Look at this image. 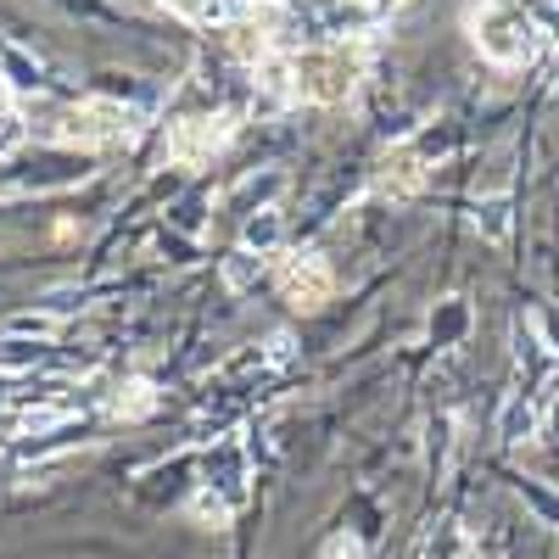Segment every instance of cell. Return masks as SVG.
Wrapping results in <instances>:
<instances>
[{
    "mask_svg": "<svg viewBox=\"0 0 559 559\" xmlns=\"http://www.w3.org/2000/svg\"><path fill=\"white\" fill-rule=\"evenodd\" d=\"M364 79V51L347 39H331V45H313V51L292 57V96L308 102V107H336L347 102Z\"/></svg>",
    "mask_w": 559,
    "mask_h": 559,
    "instance_id": "6da1fadb",
    "label": "cell"
},
{
    "mask_svg": "<svg viewBox=\"0 0 559 559\" xmlns=\"http://www.w3.org/2000/svg\"><path fill=\"white\" fill-rule=\"evenodd\" d=\"M471 39L481 45V57L498 68H521L537 57V23L521 0H487L471 12Z\"/></svg>",
    "mask_w": 559,
    "mask_h": 559,
    "instance_id": "7a4b0ae2",
    "label": "cell"
},
{
    "mask_svg": "<svg viewBox=\"0 0 559 559\" xmlns=\"http://www.w3.org/2000/svg\"><path fill=\"white\" fill-rule=\"evenodd\" d=\"M123 134H129V112L118 102H79L51 129V140H68V146H112Z\"/></svg>",
    "mask_w": 559,
    "mask_h": 559,
    "instance_id": "3957f363",
    "label": "cell"
},
{
    "mask_svg": "<svg viewBox=\"0 0 559 559\" xmlns=\"http://www.w3.org/2000/svg\"><path fill=\"white\" fill-rule=\"evenodd\" d=\"M280 292H286V302H292V308L313 313V308L331 302L336 274H331V263H324L319 252H297V258L280 263Z\"/></svg>",
    "mask_w": 559,
    "mask_h": 559,
    "instance_id": "277c9868",
    "label": "cell"
},
{
    "mask_svg": "<svg viewBox=\"0 0 559 559\" xmlns=\"http://www.w3.org/2000/svg\"><path fill=\"white\" fill-rule=\"evenodd\" d=\"M229 134H236L229 118H179L168 129V157L185 163V168H197V163H207L213 152L229 146Z\"/></svg>",
    "mask_w": 559,
    "mask_h": 559,
    "instance_id": "5b68a950",
    "label": "cell"
},
{
    "mask_svg": "<svg viewBox=\"0 0 559 559\" xmlns=\"http://www.w3.org/2000/svg\"><path fill=\"white\" fill-rule=\"evenodd\" d=\"M419 185H426V157H419L414 146H397V152L381 157V168H376V191H381L386 202H414V197H419Z\"/></svg>",
    "mask_w": 559,
    "mask_h": 559,
    "instance_id": "8992f818",
    "label": "cell"
},
{
    "mask_svg": "<svg viewBox=\"0 0 559 559\" xmlns=\"http://www.w3.org/2000/svg\"><path fill=\"white\" fill-rule=\"evenodd\" d=\"M537 403L526 397V392H515L503 403V414H498V442H509V448H521V442H532L537 437Z\"/></svg>",
    "mask_w": 559,
    "mask_h": 559,
    "instance_id": "52a82bcc",
    "label": "cell"
},
{
    "mask_svg": "<svg viewBox=\"0 0 559 559\" xmlns=\"http://www.w3.org/2000/svg\"><path fill=\"white\" fill-rule=\"evenodd\" d=\"M168 12H179L185 23H236L247 12V0H163Z\"/></svg>",
    "mask_w": 559,
    "mask_h": 559,
    "instance_id": "ba28073f",
    "label": "cell"
},
{
    "mask_svg": "<svg viewBox=\"0 0 559 559\" xmlns=\"http://www.w3.org/2000/svg\"><path fill=\"white\" fill-rule=\"evenodd\" d=\"M280 236H286V218H280L274 207H258V213L247 218V229H241V247L258 252V258H269V252L280 247Z\"/></svg>",
    "mask_w": 559,
    "mask_h": 559,
    "instance_id": "9c48e42d",
    "label": "cell"
},
{
    "mask_svg": "<svg viewBox=\"0 0 559 559\" xmlns=\"http://www.w3.org/2000/svg\"><path fill=\"white\" fill-rule=\"evenodd\" d=\"M157 408V386L152 381H123L118 392H112V414L118 419H146Z\"/></svg>",
    "mask_w": 559,
    "mask_h": 559,
    "instance_id": "30bf717a",
    "label": "cell"
},
{
    "mask_svg": "<svg viewBox=\"0 0 559 559\" xmlns=\"http://www.w3.org/2000/svg\"><path fill=\"white\" fill-rule=\"evenodd\" d=\"M258 280H263V258H258V252L241 247V252L224 258V286H229V292H252Z\"/></svg>",
    "mask_w": 559,
    "mask_h": 559,
    "instance_id": "8fae6325",
    "label": "cell"
},
{
    "mask_svg": "<svg viewBox=\"0 0 559 559\" xmlns=\"http://www.w3.org/2000/svg\"><path fill=\"white\" fill-rule=\"evenodd\" d=\"M476 229H481V241H509V197H481L476 207Z\"/></svg>",
    "mask_w": 559,
    "mask_h": 559,
    "instance_id": "7c38bea8",
    "label": "cell"
},
{
    "mask_svg": "<svg viewBox=\"0 0 559 559\" xmlns=\"http://www.w3.org/2000/svg\"><path fill=\"white\" fill-rule=\"evenodd\" d=\"M191 515H197L202 526H213V532H218V526H229V498H218L213 487H202V492L191 498Z\"/></svg>",
    "mask_w": 559,
    "mask_h": 559,
    "instance_id": "4fadbf2b",
    "label": "cell"
},
{
    "mask_svg": "<svg viewBox=\"0 0 559 559\" xmlns=\"http://www.w3.org/2000/svg\"><path fill=\"white\" fill-rule=\"evenodd\" d=\"M51 331H57V319H51V313H17V319L7 324V336H23V342H28V336H34V342H45Z\"/></svg>",
    "mask_w": 559,
    "mask_h": 559,
    "instance_id": "5bb4252c",
    "label": "cell"
},
{
    "mask_svg": "<svg viewBox=\"0 0 559 559\" xmlns=\"http://www.w3.org/2000/svg\"><path fill=\"white\" fill-rule=\"evenodd\" d=\"M229 45H236V57L241 62H269V39H263V28H236V39H229Z\"/></svg>",
    "mask_w": 559,
    "mask_h": 559,
    "instance_id": "9a60e30c",
    "label": "cell"
},
{
    "mask_svg": "<svg viewBox=\"0 0 559 559\" xmlns=\"http://www.w3.org/2000/svg\"><path fill=\"white\" fill-rule=\"evenodd\" d=\"M34 358H39V347L23 342V336H7V342H0V369H28Z\"/></svg>",
    "mask_w": 559,
    "mask_h": 559,
    "instance_id": "2e32d148",
    "label": "cell"
},
{
    "mask_svg": "<svg viewBox=\"0 0 559 559\" xmlns=\"http://www.w3.org/2000/svg\"><path fill=\"white\" fill-rule=\"evenodd\" d=\"M324 559H364V543L353 532H336L331 543H324Z\"/></svg>",
    "mask_w": 559,
    "mask_h": 559,
    "instance_id": "e0dca14e",
    "label": "cell"
},
{
    "mask_svg": "<svg viewBox=\"0 0 559 559\" xmlns=\"http://www.w3.org/2000/svg\"><path fill=\"white\" fill-rule=\"evenodd\" d=\"M543 331H548V347L559 353V308H543Z\"/></svg>",
    "mask_w": 559,
    "mask_h": 559,
    "instance_id": "ac0fdd59",
    "label": "cell"
},
{
    "mask_svg": "<svg viewBox=\"0 0 559 559\" xmlns=\"http://www.w3.org/2000/svg\"><path fill=\"white\" fill-rule=\"evenodd\" d=\"M7 123H12V90L0 84V129H7Z\"/></svg>",
    "mask_w": 559,
    "mask_h": 559,
    "instance_id": "d6986e66",
    "label": "cell"
},
{
    "mask_svg": "<svg viewBox=\"0 0 559 559\" xmlns=\"http://www.w3.org/2000/svg\"><path fill=\"white\" fill-rule=\"evenodd\" d=\"M453 559H492V554H481V548H464V554H453Z\"/></svg>",
    "mask_w": 559,
    "mask_h": 559,
    "instance_id": "ffe728a7",
    "label": "cell"
}]
</instances>
